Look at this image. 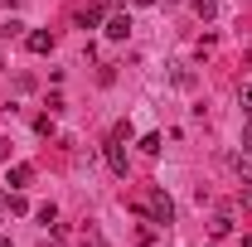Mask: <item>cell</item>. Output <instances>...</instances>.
<instances>
[{"mask_svg":"<svg viewBox=\"0 0 252 247\" xmlns=\"http://www.w3.org/2000/svg\"><path fill=\"white\" fill-rule=\"evenodd\" d=\"M20 34H25L20 20H5V25H0V39H20Z\"/></svg>","mask_w":252,"mask_h":247,"instance_id":"8fae6325","label":"cell"},{"mask_svg":"<svg viewBox=\"0 0 252 247\" xmlns=\"http://www.w3.org/2000/svg\"><path fill=\"white\" fill-rule=\"evenodd\" d=\"M136 5H141V10H151V5H156V0H136Z\"/></svg>","mask_w":252,"mask_h":247,"instance_id":"2e32d148","label":"cell"},{"mask_svg":"<svg viewBox=\"0 0 252 247\" xmlns=\"http://www.w3.org/2000/svg\"><path fill=\"white\" fill-rule=\"evenodd\" d=\"M10 160V136H0V165Z\"/></svg>","mask_w":252,"mask_h":247,"instance_id":"9a60e30c","label":"cell"},{"mask_svg":"<svg viewBox=\"0 0 252 247\" xmlns=\"http://www.w3.org/2000/svg\"><path fill=\"white\" fill-rule=\"evenodd\" d=\"M209 233H214V238H228V233H233V218H228V214H219L214 223H209Z\"/></svg>","mask_w":252,"mask_h":247,"instance_id":"30bf717a","label":"cell"},{"mask_svg":"<svg viewBox=\"0 0 252 247\" xmlns=\"http://www.w3.org/2000/svg\"><path fill=\"white\" fill-rule=\"evenodd\" d=\"M189 5H194L199 20H214V15H219V0H189Z\"/></svg>","mask_w":252,"mask_h":247,"instance_id":"ba28073f","label":"cell"},{"mask_svg":"<svg viewBox=\"0 0 252 247\" xmlns=\"http://www.w3.org/2000/svg\"><path fill=\"white\" fill-rule=\"evenodd\" d=\"M243 155H252V141H248V146H243Z\"/></svg>","mask_w":252,"mask_h":247,"instance_id":"ac0fdd59","label":"cell"},{"mask_svg":"<svg viewBox=\"0 0 252 247\" xmlns=\"http://www.w3.org/2000/svg\"><path fill=\"white\" fill-rule=\"evenodd\" d=\"M102 155H107L112 175H117V180H126V151H122V141H117V136H107V146H102Z\"/></svg>","mask_w":252,"mask_h":247,"instance_id":"7a4b0ae2","label":"cell"},{"mask_svg":"<svg viewBox=\"0 0 252 247\" xmlns=\"http://www.w3.org/2000/svg\"><path fill=\"white\" fill-rule=\"evenodd\" d=\"M141 151H146V155H160V136H156V131L141 136Z\"/></svg>","mask_w":252,"mask_h":247,"instance_id":"7c38bea8","label":"cell"},{"mask_svg":"<svg viewBox=\"0 0 252 247\" xmlns=\"http://www.w3.org/2000/svg\"><path fill=\"white\" fill-rule=\"evenodd\" d=\"M78 25H83V30H93V25H102V5H88V10L78 15Z\"/></svg>","mask_w":252,"mask_h":247,"instance_id":"9c48e42d","label":"cell"},{"mask_svg":"<svg viewBox=\"0 0 252 247\" xmlns=\"http://www.w3.org/2000/svg\"><path fill=\"white\" fill-rule=\"evenodd\" d=\"M233 170H238V185H243V209H252V160H248V155H238Z\"/></svg>","mask_w":252,"mask_h":247,"instance_id":"3957f363","label":"cell"},{"mask_svg":"<svg viewBox=\"0 0 252 247\" xmlns=\"http://www.w3.org/2000/svg\"><path fill=\"white\" fill-rule=\"evenodd\" d=\"M238 107L252 117V83H243V88H238Z\"/></svg>","mask_w":252,"mask_h":247,"instance_id":"4fadbf2b","label":"cell"},{"mask_svg":"<svg viewBox=\"0 0 252 247\" xmlns=\"http://www.w3.org/2000/svg\"><path fill=\"white\" fill-rule=\"evenodd\" d=\"M146 218L160 223V228H170V223H175V199L165 194V185H156L151 194H146Z\"/></svg>","mask_w":252,"mask_h":247,"instance_id":"6da1fadb","label":"cell"},{"mask_svg":"<svg viewBox=\"0 0 252 247\" xmlns=\"http://www.w3.org/2000/svg\"><path fill=\"white\" fill-rule=\"evenodd\" d=\"M30 54H54V34L34 30V34H30Z\"/></svg>","mask_w":252,"mask_h":247,"instance_id":"52a82bcc","label":"cell"},{"mask_svg":"<svg viewBox=\"0 0 252 247\" xmlns=\"http://www.w3.org/2000/svg\"><path fill=\"white\" fill-rule=\"evenodd\" d=\"M0 68H5V63H0Z\"/></svg>","mask_w":252,"mask_h":247,"instance_id":"d6986e66","label":"cell"},{"mask_svg":"<svg viewBox=\"0 0 252 247\" xmlns=\"http://www.w3.org/2000/svg\"><path fill=\"white\" fill-rule=\"evenodd\" d=\"M0 247H15V243H10V238H5V233H0Z\"/></svg>","mask_w":252,"mask_h":247,"instance_id":"e0dca14e","label":"cell"},{"mask_svg":"<svg viewBox=\"0 0 252 247\" xmlns=\"http://www.w3.org/2000/svg\"><path fill=\"white\" fill-rule=\"evenodd\" d=\"M34 131H39V136H54V112H44V117L34 122Z\"/></svg>","mask_w":252,"mask_h":247,"instance_id":"5bb4252c","label":"cell"},{"mask_svg":"<svg viewBox=\"0 0 252 247\" xmlns=\"http://www.w3.org/2000/svg\"><path fill=\"white\" fill-rule=\"evenodd\" d=\"M131 34V15H112L107 20V39H126Z\"/></svg>","mask_w":252,"mask_h":247,"instance_id":"8992f818","label":"cell"},{"mask_svg":"<svg viewBox=\"0 0 252 247\" xmlns=\"http://www.w3.org/2000/svg\"><path fill=\"white\" fill-rule=\"evenodd\" d=\"M0 214H30V199H25L20 189H15V194H10V189H0Z\"/></svg>","mask_w":252,"mask_h":247,"instance_id":"277c9868","label":"cell"},{"mask_svg":"<svg viewBox=\"0 0 252 247\" xmlns=\"http://www.w3.org/2000/svg\"><path fill=\"white\" fill-rule=\"evenodd\" d=\"M34 180V165H10V175H5V185H15V189H25Z\"/></svg>","mask_w":252,"mask_h":247,"instance_id":"5b68a950","label":"cell"}]
</instances>
